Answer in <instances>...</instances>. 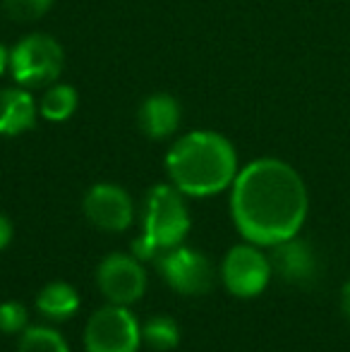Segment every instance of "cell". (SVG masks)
Segmentation results:
<instances>
[{
  "label": "cell",
  "instance_id": "6da1fadb",
  "mask_svg": "<svg viewBox=\"0 0 350 352\" xmlns=\"http://www.w3.org/2000/svg\"><path fill=\"white\" fill-rule=\"evenodd\" d=\"M309 211L307 185L290 163L257 158L230 187V216L245 242L274 247L300 235Z\"/></svg>",
  "mask_w": 350,
  "mask_h": 352
},
{
  "label": "cell",
  "instance_id": "7a4b0ae2",
  "mask_svg": "<svg viewBox=\"0 0 350 352\" xmlns=\"http://www.w3.org/2000/svg\"><path fill=\"white\" fill-rule=\"evenodd\" d=\"M166 173L185 197H214L233 187L240 173L238 151L219 132L195 130L168 148Z\"/></svg>",
  "mask_w": 350,
  "mask_h": 352
},
{
  "label": "cell",
  "instance_id": "3957f363",
  "mask_svg": "<svg viewBox=\"0 0 350 352\" xmlns=\"http://www.w3.org/2000/svg\"><path fill=\"white\" fill-rule=\"evenodd\" d=\"M65 65V51L56 36L43 32L27 34L10 48V74L24 89L53 84Z\"/></svg>",
  "mask_w": 350,
  "mask_h": 352
},
{
  "label": "cell",
  "instance_id": "277c9868",
  "mask_svg": "<svg viewBox=\"0 0 350 352\" xmlns=\"http://www.w3.org/2000/svg\"><path fill=\"white\" fill-rule=\"evenodd\" d=\"M190 211L185 195L173 185H156L146 192L142 213V235H146L161 250H173L182 245L190 232Z\"/></svg>",
  "mask_w": 350,
  "mask_h": 352
},
{
  "label": "cell",
  "instance_id": "5b68a950",
  "mask_svg": "<svg viewBox=\"0 0 350 352\" xmlns=\"http://www.w3.org/2000/svg\"><path fill=\"white\" fill-rule=\"evenodd\" d=\"M142 324L130 307L111 305L96 309L85 326V352H140Z\"/></svg>",
  "mask_w": 350,
  "mask_h": 352
},
{
  "label": "cell",
  "instance_id": "8992f818",
  "mask_svg": "<svg viewBox=\"0 0 350 352\" xmlns=\"http://www.w3.org/2000/svg\"><path fill=\"white\" fill-rule=\"evenodd\" d=\"M219 276L230 295L240 297V300H252L266 290L271 276H274V266L262 252V247L243 242V245L228 250V254L221 261Z\"/></svg>",
  "mask_w": 350,
  "mask_h": 352
},
{
  "label": "cell",
  "instance_id": "52a82bcc",
  "mask_svg": "<svg viewBox=\"0 0 350 352\" xmlns=\"http://www.w3.org/2000/svg\"><path fill=\"white\" fill-rule=\"evenodd\" d=\"M156 269L166 285L187 297L206 295L216 283V269L209 256L182 245L166 250L156 259Z\"/></svg>",
  "mask_w": 350,
  "mask_h": 352
},
{
  "label": "cell",
  "instance_id": "ba28073f",
  "mask_svg": "<svg viewBox=\"0 0 350 352\" xmlns=\"http://www.w3.org/2000/svg\"><path fill=\"white\" fill-rule=\"evenodd\" d=\"M96 283L101 295L111 305L130 307L144 297L146 271L137 256L113 252V254L103 256L101 264H98Z\"/></svg>",
  "mask_w": 350,
  "mask_h": 352
},
{
  "label": "cell",
  "instance_id": "9c48e42d",
  "mask_svg": "<svg viewBox=\"0 0 350 352\" xmlns=\"http://www.w3.org/2000/svg\"><path fill=\"white\" fill-rule=\"evenodd\" d=\"M82 211L94 228L106 232H125L135 218L132 197L127 195L125 187L113 182H98L89 187L82 199Z\"/></svg>",
  "mask_w": 350,
  "mask_h": 352
},
{
  "label": "cell",
  "instance_id": "30bf717a",
  "mask_svg": "<svg viewBox=\"0 0 350 352\" xmlns=\"http://www.w3.org/2000/svg\"><path fill=\"white\" fill-rule=\"evenodd\" d=\"M271 266L278 278L290 285H307L317 278V254L300 235L271 247Z\"/></svg>",
  "mask_w": 350,
  "mask_h": 352
},
{
  "label": "cell",
  "instance_id": "8fae6325",
  "mask_svg": "<svg viewBox=\"0 0 350 352\" xmlns=\"http://www.w3.org/2000/svg\"><path fill=\"white\" fill-rule=\"evenodd\" d=\"M182 108L177 103L175 96L166 91L151 94L144 101L140 103V111H137V125L144 132L149 140H168L171 135H175L177 127H180Z\"/></svg>",
  "mask_w": 350,
  "mask_h": 352
},
{
  "label": "cell",
  "instance_id": "7c38bea8",
  "mask_svg": "<svg viewBox=\"0 0 350 352\" xmlns=\"http://www.w3.org/2000/svg\"><path fill=\"white\" fill-rule=\"evenodd\" d=\"M39 103L24 87L0 89V137H19L36 125Z\"/></svg>",
  "mask_w": 350,
  "mask_h": 352
},
{
  "label": "cell",
  "instance_id": "4fadbf2b",
  "mask_svg": "<svg viewBox=\"0 0 350 352\" xmlns=\"http://www.w3.org/2000/svg\"><path fill=\"white\" fill-rule=\"evenodd\" d=\"M36 309L51 321H67L80 309V292L65 280H51L39 290Z\"/></svg>",
  "mask_w": 350,
  "mask_h": 352
},
{
  "label": "cell",
  "instance_id": "5bb4252c",
  "mask_svg": "<svg viewBox=\"0 0 350 352\" xmlns=\"http://www.w3.org/2000/svg\"><path fill=\"white\" fill-rule=\"evenodd\" d=\"M80 106V94L72 84L53 82L39 101V116L48 122H67Z\"/></svg>",
  "mask_w": 350,
  "mask_h": 352
},
{
  "label": "cell",
  "instance_id": "9a60e30c",
  "mask_svg": "<svg viewBox=\"0 0 350 352\" xmlns=\"http://www.w3.org/2000/svg\"><path fill=\"white\" fill-rule=\"evenodd\" d=\"M177 343H180V326H177L173 316L156 314L142 324V345H146V348L156 352H168L175 350Z\"/></svg>",
  "mask_w": 350,
  "mask_h": 352
},
{
  "label": "cell",
  "instance_id": "2e32d148",
  "mask_svg": "<svg viewBox=\"0 0 350 352\" xmlns=\"http://www.w3.org/2000/svg\"><path fill=\"white\" fill-rule=\"evenodd\" d=\"M17 352H70V345L51 326H29L19 336Z\"/></svg>",
  "mask_w": 350,
  "mask_h": 352
},
{
  "label": "cell",
  "instance_id": "e0dca14e",
  "mask_svg": "<svg viewBox=\"0 0 350 352\" xmlns=\"http://www.w3.org/2000/svg\"><path fill=\"white\" fill-rule=\"evenodd\" d=\"M29 329V311L22 302L5 300L0 302V333L22 336Z\"/></svg>",
  "mask_w": 350,
  "mask_h": 352
},
{
  "label": "cell",
  "instance_id": "ac0fdd59",
  "mask_svg": "<svg viewBox=\"0 0 350 352\" xmlns=\"http://www.w3.org/2000/svg\"><path fill=\"white\" fill-rule=\"evenodd\" d=\"M53 8V0H3V10L12 22H36Z\"/></svg>",
  "mask_w": 350,
  "mask_h": 352
},
{
  "label": "cell",
  "instance_id": "d6986e66",
  "mask_svg": "<svg viewBox=\"0 0 350 352\" xmlns=\"http://www.w3.org/2000/svg\"><path fill=\"white\" fill-rule=\"evenodd\" d=\"M12 237H14L12 221H10V218L5 216V213H0V252L8 250L10 242H12Z\"/></svg>",
  "mask_w": 350,
  "mask_h": 352
},
{
  "label": "cell",
  "instance_id": "ffe728a7",
  "mask_svg": "<svg viewBox=\"0 0 350 352\" xmlns=\"http://www.w3.org/2000/svg\"><path fill=\"white\" fill-rule=\"evenodd\" d=\"M341 311L350 324V280H346V285L341 287Z\"/></svg>",
  "mask_w": 350,
  "mask_h": 352
},
{
  "label": "cell",
  "instance_id": "44dd1931",
  "mask_svg": "<svg viewBox=\"0 0 350 352\" xmlns=\"http://www.w3.org/2000/svg\"><path fill=\"white\" fill-rule=\"evenodd\" d=\"M10 72V48L0 43V74Z\"/></svg>",
  "mask_w": 350,
  "mask_h": 352
}]
</instances>
